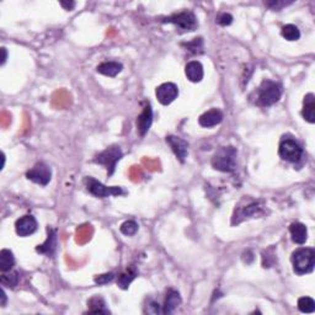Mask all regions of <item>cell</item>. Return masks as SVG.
<instances>
[{
	"label": "cell",
	"instance_id": "obj_29",
	"mask_svg": "<svg viewBox=\"0 0 315 315\" xmlns=\"http://www.w3.org/2000/svg\"><path fill=\"white\" fill-rule=\"evenodd\" d=\"M115 279V273L109 272V273H103L100 274V276H96L94 278V282L96 285H108V283L112 282Z\"/></svg>",
	"mask_w": 315,
	"mask_h": 315
},
{
	"label": "cell",
	"instance_id": "obj_21",
	"mask_svg": "<svg viewBox=\"0 0 315 315\" xmlns=\"http://www.w3.org/2000/svg\"><path fill=\"white\" fill-rule=\"evenodd\" d=\"M15 265V257L10 250L3 249L0 251V271L9 272Z\"/></svg>",
	"mask_w": 315,
	"mask_h": 315
},
{
	"label": "cell",
	"instance_id": "obj_36",
	"mask_svg": "<svg viewBox=\"0 0 315 315\" xmlns=\"http://www.w3.org/2000/svg\"><path fill=\"white\" fill-rule=\"evenodd\" d=\"M4 165H5V154L3 153V169H4Z\"/></svg>",
	"mask_w": 315,
	"mask_h": 315
},
{
	"label": "cell",
	"instance_id": "obj_3",
	"mask_svg": "<svg viewBox=\"0 0 315 315\" xmlns=\"http://www.w3.org/2000/svg\"><path fill=\"white\" fill-rule=\"evenodd\" d=\"M293 271L299 276L313 272L315 266V251L311 248H299L291 257Z\"/></svg>",
	"mask_w": 315,
	"mask_h": 315
},
{
	"label": "cell",
	"instance_id": "obj_13",
	"mask_svg": "<svg viewBox=\"0 0 315 315\" xmlns=\"http://www.w3.org/2000/svg\"><path fill=\"white\" fill-rule=\"evenodd\" d=\"M153 123V110L148 105L144 108L143 111L139 116L137 117V131L139 133L141 137H144L149 131V128L152 127Z\"/></svg>",
	"mask_w": 315,
	"mask_h": 315
},
{
	"label": "cell",
	"instance_id": "obj_15",
	"mask_svg": "<svg viewBox=\"0 0 315 315\" xmlns=\"http://www.w3.org/2000/svg\"><path fill=\"white\" fill-rule=\"evenodd\" d=\"M185 74H186L187 79L192 83H199L203 79V65L198 62V60H192L189 62L185 66Z\"/></svg>",
	"mask_w": 315,
	"mask_h": 315
},
{
	"label": "cell",
	"instance_id": "obj_22",
	"mask_svg": "<svg viewBox=\"0 0 315 315\" xmlns=\"http://www.w3.org/2000/svg\"><path fill=\"white\" fill-rule=\"evenodd\" d=\"M89 313L91 314H110V310L106 309V303L101 297H92L88 302Z\"/></svg>",
	"mask_w": 315,
	"mask_h": 315
},
{
	"label": "cell",
	"instance_id": "obj_31",
	"mask_svg": "<svg viewBox=\"0 0 315 315\" xmlns=\"http://www.w3.org/2000/svg\"><path fill=\"white\" fill-rule=\"evenodd\" d=\"M147 311L150 314H159V313H163L159 308V304L155 302H150L149 305H147Z\"/></svg>",
	"mask_w": 315,
	"mask_h": 315
},
{
	"label": "cell",
	"instance_id": "obj_5",
	"mask_svg": "<svg viewBox=\"0 0 315 315\" xmlns=\"http://www.w3.org/2000/svg\"><path fill=\"white\" fill-rule=\"evenodd\" d=\"M84 185H85L86 190L89 191V193H91L92 196L97 198H106L110 196H120L123 195V190L118 186H105L103 184H101L100 181L95 180L91 176H86L84 179Z\"/></svg>",
	"mask_w": 315,
	"mask_h": 315
},
{
	"label": "cell",
	"instance_id": "obj_4",
	"mask_svg": "<svg viewBox=\"0 0 315 315\" xmlns=\"http://www.w3.org/2000/svg\"><path fill=\"white\" fill-rule=\"evenodd\" d=\"M161 22L163 24L175 25L178 27L179 32L181 33L191 32V31H195L198 27L197 17L190 10L180 11V13H175L167 17H163Z\"/></svg>",
	"mask_w": 315,
	"mask_h": 315
},
{
	"label": "cell",
	"instance_id": "obj_25",
	"mask_svg": "<svg viewBox=\"0 0 315 315\" xmlns=\"http://www.w3.org/2000/svg\"><path fill=\"white\" fill-rule=\"evenodd\" d=\"M298 309L302 313H314L315 302L310 297H302L298 299Z\"/></svg>",
	"mask_w": 315,
	"mask_h": 315
},
{
	"label": "cell",
	"instance_id": "obj_17",
	"mask_svg": "<svg viewBox=\"0 0 315 315\" xmlns=\"http://www.w3.org/2000/svg\"><path fill=\"white\" fill-rule=\"evenodd\" d=\"M302 115L307 122L309 123L315 122V96L314 94H311V92H309V94L304 96Z\"/></svg>",
	"mask_w": 315,
	"mask_h": 315
},
{
	"label": "cell",
	"instance_id": "obj_1",
	"mask_svg": "<svg viewBox=\"0 0 315 315\" xmlns=\"http://www.w3.org/2000/svg\"><path fill=\"white\" fill-rule=\"evenodd\" d=\"M283 94V86L281 83L273 80L265 79L260 84L256 91L251 95L254 102L260 108H270L277 103Z\"/></svg>",
	"mask_w": 315,
	"mask_h": 315
},
{
	"label": "cell",
	"instance_id": "obj_12",
	"mask_svg": "<svg viewBox=\"0 0 315 315\" xmlns=\"http://www.w3.org/2000/svg\"><path fill=\"white\" fill-rule=\"evenodd\" d=\"M223 112L218 109H212L209 111H206L203 115H201L198 118V123L201 127L204 128H211V127L218 126L223 121Z\"/></svg>",
	"mask_w": 315,
	"mask_h": 315
},
{
	"label": "cell",
	"instance_id": "obj_7",
	"mask_svg": "<svg viewBox=\"0 0 315 315\" xmlns=\"http://www.w3.org/2000/svg\"><path fill=\"white\" fill-rule=\"evenodd\" d=\"M122 157L123 153L120 147L111 146L110 148L101 152L99 155H96L94 161L96 164H100V165L105 166L106 169H108V175L111 176L115 172V169H116L117 161H120Z\"/></svg>",
	"mask_w": 315,
	"mask_h": 315
},
{
	"label": "cell",
	"instance_id": "obj_6",
	"mask_svg": "<svg viewBox=\"0 0 315 315\" xmlns=\"http://www.w3.org/2000/svg\"><path fill=\"white\" fill-rule=\"evenodd\" d=\"M278 155L290 163H298L303 155V148L293 138L283 137L278 146Z\"/></svg>",
	"mask_w": 315,
	"mask_h": 315
},
{
	"label": "cell",
	"instance_id": "obj_35",
	"mask_svg": "<svg viewBox=\"0 0 315 315\" xmlns=\"http://www.w3.org/2000/svg\"><path fill=\"white\" fill-rule=\"evenodd\" d=\"M7 293H5L4 288L2 290V305L3 307H5V304H7Z\"/></svg>",
	"mask_w": 315,
	"mask_h": 315
},
{
	"label": "cell",
	"instance_id": "obj_2",
	"mask_svg": "<svg viewBox=\"0 0 315 315\" xmlns=\"http://www.w3.org/2000/svg\"><path fill=\"white\" fill-rule=\"evenodd\" d=\"M236 157L238 150L234 147H222L212 157L211 164L213 169L222 172H233L236 169Z\"/></svg>",
	"mask_w": 315,
	"mask_h": 315
},
{
	"label": "cell",
	"instance_id": "obj_8",
	"mask_svg": "<svg viewBox=\"0 0 315 315\" xmlns=\"http://www.w3.org/2000/svg\"><path fill=\"white\" fill-rule=\"evenodd\" d=\"M26 178L34 184H39L41 186H46L51 181L52 170L51 167L45 163H37L32 169L26 172Z\"/></svg>",
	"mask_w": 315,
	"mask_h": 315
},
{
	"label": "cell",
	"instance_id": "obj_14",
	"mask_svg": "<svg viewBox=\"0 0 315 315\" xmlns=\"http://www.w3.org/2000/svg\"><path fill=\"white\" fill-rule=\"evenodd\" d=\"M47 239L42 245H39L36 248V251L40 254H45L47 256H53L54 251L57 249V233L52 228H47Z\"/></svg>",
	"mask_w": 315,
	"mask_h": 315
},
{
	"label": "cell",
	"instance_id": "obj_28",
	"mask_svg": "<svg viewBox=\"0 0 315 315\" xmlns=\"http://www.w3.org/2000/svg\"><path fill=\"white\" fill-rule=\"evenodd\" d=\"M120 230H121V233L123 234V235H127V236L134 235V234L137 233V230H138V224L135 223L134 221H127L122 225H121Z\"/></svg>",
	"mask_w": 315,
	"mask_h": 315
},
{
	"label": "cell",
	"instance_id": "obj_23",
	"mask_svg": "<svg viewBox=\"0 0 315 315\" xmlns=\"http://www.w3.org/2000/svg\"><path fill=\"white\" fill-rule=\"evenodd\" d=\"M261 213V206H260V202H253L251 204H248V206L242 207L241 209L238 211L236 215H234L233 218H236V217H241V218H249V217L257 216Z\"/></svg>",
	"mask_w": 315,
	"mask_h": 315
},
{
	"label": "cell",
	"instance_id": "obj_26",
	"mask_svg": "<svg viewBox=\"0 0 315 315\" xmlns=\"http://www.w3.org/2000/svg\"><path fill=\"white\" fill-rule=\"evenodd\" d=\"M2 285L7 287H15L19 283V273L17 272H2Z\"/></svg>",
	"mask_w": 315,
	"mask_h": 315
},
{
	"label": "cell",
	"instance_id": "obj_32",
	"mask_svg": "<svg viewBox=\"0 0 315 315\" xmlns=\"http://www.w3.org/2000/svg\"><path fill=\"white\" fill-rule=\"evenodd\" d=\"M265 4L267 5L268 8L273 9V10H279L282 7L287 5L285 2H272V3H265Z\"/></svg>",
	"mask_w": 315,
	"mask_h": 315
},
{
	"label": "cell",
	"instance_id": "obj_33",
	"mask_svg": "<svg viewBox=\"0 0 315 315\" xmlns=\"http://www.w3.org/2000/svg\"><path fill=\"white\" fill-rule=\"evenodd\" d=\"M60 5H62L63 8H65V10H72V9L75 7V3L74 2H72V3L62 2V3H60Z\"/></svg>",
	"mask_w": 315,
	"mask_h": 315
},
{
	"label": "cell",
	"instance_id": "obj_27",
	"mask_svg": "<svg viewBox=\"0 0 315 315\" xmlns=\"http://www.w3.org/2000/svg\"><path fill=\"white\" fill-rule=\"evenodd\" d=\"M183 46H185L187 50H189L190 52H192V53H195V54L203 53V40H202L201 37H198V39H195L193 41H191L189 43H184Z\"/></svg>",
	"mask_w": 315,
	"mask_h": 315
},
{
	"label": "cell",
	"instance_id": "obj_11",
	"mask_svg": "<svg viewBox=\"0 0 315 315\" xmlns=\"http://www.w3.org/2000/svg\"><path fill=\"white\" fill-rule=\"evenodd\" d=\"M166 143L169 144L170 148H171L176 158L184 163L185 159L189 155V144L186 141H184L183 138L176 137V135H167L166 137Z\"/></svg>",
	"mask_w": 315,
	"mask_h": 315
},
{
	"label": "cell",
	"instance_id": "obj_20",
	"mask_svg": "<svg viewBox=\"0 0 315 315\" xmlns=\"http://www.w3.org/2000/svg\"><path fill=\"white\" fill-rule=\"evenodd\" d=\"M137 276H138L137 268H135L134 266H129L125 272H122L120 276H118V279H117L118 287L122 288V290H127V288L129 287V285L134 281Z\"/></svg>",
	"mask_w": 315,
	"mask_h": 315
},
{
	"label": "cell",
	"instance_id": "obj_34",
	"mask_svg": "<svg viewBox=\"0 0 315 315\" xmlns=\"http://www.w3.org/2000/svg\"><path fill=\"white\" fill-rule=\"evenodd\" d=\"M2 53H3V57H2V65H4V64H5V62H7V58H8L7 48L3 47V48H2Z\"/></svg>",
	"mask_w": 315,
	"mask_h": 315
},
{
	"label": "cell",
	"instance_id": "obj_10",
	"mask_svg": "<svg viewBox=\"0 0 315 315\" xmlns=\"http://www.w3.org/2000/svg\"><path fill=\"white\" fill-rule=\"evenodd\" d=\"M16 234L21 238L32 235L37 230V221L32 216H24L19 218L15 223Z\"/></svg>",
	"mask_w": 315,
	"mask_h": 315
},
{
	"label": "cell",
	"instance_id": "obj_9",
	"mask_svg": "<svg viewBox=\"0 0 315 315\" xmlns=\"http://www.w3.org/2000/svg\"><path fill=\"white\" fill-rule=\"evenodd\" d=\"M157 99L161 105H170L179 96V88L174 83H164L155 90Z\"/></svg>",
	"mask_w": 315,
	"mask_h": 315
},
{
	"label": "cell",
	"instance_id": "obj_18",
	"mask_svg": "<svg viewBox=\"0 0 315 315\" xmlns=\"http://www.w3.org/2000/svg\"><path fill=\"white\" fill-rule=\"evenodd\" d=\"M180 303H181L180 293H179L178 291L169 290L166 293L165 302H164L163 305V314L174 313V310L180 305Z\"/></svg>",
	"mask_w": 315,
	"mask_h": 315
},
{
	"label": "cell",
	"instance_id": "obj_19",
	"mask_svg": "<svg viewBox=\"0 0 315 315\" xmlns=\"http://www.w3.org/2000/svg\"><path fill=\"white\" fill-rule=\"evenodd\" d=\"M123 65L118 62H103L101 64L97 65L96 71L97 73L106 75V77H116L122 72Z\"/></svg>",
	"mask_w": 315,
	"mask_h": 315
},
{
	"label": "cell",
	"instance_id": "obj_16",
	"mask_svg": "<svg viewBox=\"0 0 315 315\" xmlns=\"http://www.w3.org/2000/svg\"><path fill=\"white\" fill-rule=\"evenodd\" d=\"M290 233L292 236V240L293 242L298 245L305 244L308 240V229L303 223L296 222V223H292L290 227Z\"/></svg>",
	"mask_w": 315,
	"mask_h": 315
},
{
	"label": "cell",
	"instance_id": "obj_30",
	"mask_svg": "<svg viewBox=\"0 0 315 315\" xmlns=\"http://www.w3.org/2000/svg\"><path fill=\"white\" fill-rule=\"evenodd\" d=\"M217 22L221 26H229L233 22V16L230 14L223 13L217 17Z\"/></svg>",
	"mask_w": 315,
	"mask_h": 315
},
{
	"label": "cell",
	"instance_id": "obj_24",
	"mask_svg": "<svg viewBox=\"0 0 315 315\" xmlns=\"http://www.w3.org/2000/svg\"><path fill=\"white\" fill-rule=\"evenodd\" d=\"M281 34L283 39H286L287 41H298L300 39V31L298 27L294 25H286L283 26L281 30Z\"/></svg>",
	"mask_w": 315,
	"mask_h": 315
}]
</instances>
